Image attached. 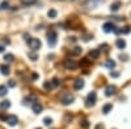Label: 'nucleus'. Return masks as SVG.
<instances>
[{
  "label": "nucleus",
  "mask_w": 131,
  "mask_h": 129,
  "mask_svg": "<svg viewBox=\"0 0 131 129\" xmlns=\"http://www.w3.org/2000/svg\"><path fill=\"white\" fill-rule=\"evenodd\" d=\"M4 43H5V45H9V43H10V40H9V39H7V38H5V39H4Z\"/></svg>",
  "instance_id": "e433bc0d"
},
{
  "label": "nucleus",
  "mask_w": 131,
  "mask_h": 129,
  "mask_svg": "<svg viewBox=\"0 0 131 129\" xmlns=\"http://www.w3.org/2000/svg\"><path fill=\"white\" fill-rule=\"evenodd\" d=\"M28 45H29V47H30L33 51H37V50L41 48L42 43H41V40L37 39V38H30V39H28Z\"/></svg>",
  "instance_id": "f03ea898"
},
{
  "label": "nucleus",
  "mask_w": 131,
  "mask_h": 129,
  "mask_svg": "<svg viewBox=\"0 0 131 129\" xmlns=\"http://www.w3.org/2000/svg\"><path fill=\"white\" fill-rule=\"evenodd\" d=\"M4 60L8 61V63H10V61L15 60V56L12 55V53H7V55H4Z\"/></svg>",
  "instance_id": "5701e85b"
},
{
  "label": "nucleus",
  "mask_w": 131,
  "mask_h": 129,
  "mask_svg": "<svg viewBox=\"0 0 131 129\" xmlns=\"http://www.w3.org/2000/svg\"><path fill=\"white\" fill-rule=\"evenodd\" d=\"M0 52H4V47L3 46H0Z\"/></svg>",
  "instance_id": "4c0bfd02"
},
{
  "label": "nucleus",
  "mask_w": 131,
  "mask_h": 129,
  "mask_svg": "<svg viewBox=\"0 0 131 129\" xmlns=\"http://www.w3.org/2000/svg\"><path fill=\"white\" fill-rule=\"evenodd\" d=\"M51 83H52V88H55V86H58V85H59V83H60V81H59V80H58V78H54V80H52V82H51Z\"/></svg>",
  "instance_id": "c85d7f7f"
},
{
  "label": "nucleus",
  "mask_w": 131,
  "mask_h": 129,
  "mask_svg": "<svg viewBox=\"0 0 131 129\" xmlns=\"http://www.w3.org/2000/svg\"><path fill=\"white\" fill-rule=\"evenodd\" d=\"M96 101H97V94L96 91H91L86 96V101H85V107H92L96 104Z\"/></svg>",
  "instance_id": "f257e3e1"
},
{
  "label": "nucleus",
  "mask_w": 131,
  "mask_h": 129,
  "mask_svg": "<svg viewBox=\"0 0 131 129\" xmlns=\"http://www.w3.org/2000/svg\"><path fill=\"white\" fill-rule=\"evenodd\" d=\"M10 107V102L9 101H2L0 102V108L2 110H8Z\"/></svg>",
  "instance_id": "dca6fc26"
},
{
  "label": "nucleus",
  "mask_w": 131,
  "mask_h": 129,
  "mask_svg": "<svg viewBox=\"0 0 131 129\" xmlns=\"http://www.w3.org/2000/svg\"><path fill=\"white\" fill-rule=\"evenodd\" d=\"M110 76H112V77H118L119 73H118V72H110Z\"/></svg>",
  "instance_id": "72a5a7b5"
},
{
  "label": "nucleus",
  "mask_w": 131,
  "mask_h": 129,
  "mask_svg": "<svg viewBox=\"0 0 131 129\" xmlns=\"http://www.w3.org/2000/svg\"><path fill=\"white\" fill-rule=\"evenodd\" d=\"M115 91H117V88L114 85H107L106 89H105V95L106 96H112V95L115 94Z\"/></svg>",
  "instance_id": "6e6552de"
},
{
  "label": "nucleus",
  "mask_w": 131,
  "mask_h": 129,
  "mask_svg": "<svg viewBox=\"0 0 131 129\" xmlns=\"http://www.w3.org/2000/svg\"><path fill=\"white\" fill-rule=\"evenodd\" d=\"M64 67L70 69V70H73L78 68V64H76L75 60H71V59H67V60H64Z\"/></svg>",
  "instance_id": "423d86ee"
},
{
  "label": "nucleus",
  "mask_w": 131,
  "mask_h": 129,
  "mask_svg": "<svg viewBox=\"0 0 131 129\" xmlns=\"http://www.w3.org/2000/svg\"><path fill=\"white\" fill-rule=\"evenodd\" d=\"M113 110V104H110V103H107V104H105L104 107H102V112L106 115V113H109Z\"/></svg>",
  "instance_id": "f3484780"
},
{
  "label": "nucleus",
  "mask_w": 131,
  "mask_h": 129,
  "mask_svg": "<svg viewBox=\"0 0 131 129\" xmlns=\"http://www.w3.org/2000/svg\"><path fill=\"white\" fill-rule=\"evenodd\" d=\"M7 93H8V88L5 85H2L0 86V96H5Z\"/></svg>",
  "instance_id": "6ab92c4d"
},
{
  "label": "nucleus",
  "mask_w": 131,
  "mask_h": 129,
  "mask_svg": "<svg viewBox=\"0 0 131 129\" xmlns=\"http://www.w3.org/2000/svg\"><path fill=\"white\" fill-rule=\"evenodd\" d=\"M81 52H83V50H81V47H79V46H76L72 51H71V55L72 56H79V55H81Z\"/></svg>",
  "instance_id": "4468645a"
},
{
  "label": "nucleus",
  "mask_w": 131,
  "mask_h": 129,
  "mask_svg": "<svg viewBox=\"0 0 131 129\" xmlns=\"http://www.w3.org/2000/svg\"><path fill=\"white\" fill-rule=\"evenodd\" d=\"M8 86H9V88H15V86H16V81L15 80H9Z\"/></svg>",
  "instance_id": "7c9ffc66"
},
{
  "label": "nucleus",
  "mask_w": 131,
  "mask_h": 129,
  "mask_svg": "<svg viewBox=\"0 0 131 129\" xmlns=\"http://www.w3.org/2000/svg\"><path fill=\"white\" fill-rule=\"evenodd\" d=\"M5 120H7V123H8L9 125H12V126L16 125V124L18 123V119H17V116H16V115H9V116H7V119H5Z\"/></svg>",
  "instance_id": "9d476101"
},
{
  "label": "nucleus",
  "mask_w": 131,
  "mask_h": 129,
  "mask_svg": "<svg viewBox=\"0 0 131 129\" xmlns=\"http://www.w3.org/2000/svg\"><path fill=\"white\" fill-rule=\"evenodd\" d=\"M0 7H2L3 9H8V8H9V3H8V2H3Z\"/></svg>",
  "instance_id": "c756f323"
},
{
  "label": "nucleus",
  "mask_w": 131,
  "mask_h": 129,
  "mask_svg": "<svg viewBox=\"0 0 131 129\" xmlns=\"http://www.w3.org/2000/svg\"><path fill=\"white\" fill-rule=\"evenodd\" d=\"M28 56H29V59H31L33 61H36V60L38 59V55H37L36 52H29V53H28Z\"/></svg>",
  "instance_id": "393cba45"
},
{
  "label": "nucleus",
  "mask_w": 131,
  "mask_h": 129,
  "mask_svg": "<svg viewBox=\"0 0 131 129\" xmlns=\"http://www.w3.org/2000/svg\"><path fill=\"white\" fill-rule=\"evenodd\" d=\"M91 64V61L88 60V59H83L81 61H80V67H88Z\"/></svg>",
  "instance_id": "a878e982"
},
{
  "label": "nucleus",
  "mask_w": 131,
  "mask_h": 129,
  "mask_svg": "<svg viewBox=\"0 0 131 129\" xmlns=\"http://www.w3.org/2000/svg\"><path fill=\"white\" fill-rule=\"evenodd\" d=\"M73 101H75V98H73V95H71V94H64L62 96V99H60L62 104H64V106H70L71 103H73Z\"/></svg>",
  "instance_id": "39448f33"
},
{
  "label": "nucleus",
  "mask_w": 131,
  "mask_h": 129,
  "mask_svg": "<svg viewBox=\"0 0 131 129\" xmlns=\"http://www.w3.org/2000/svg\"><path fill=\"white\" fill-rule=\"evenodd\" d=\"M119 8H121V2H115L110 5V10L112 12H117V10H119Z\"/></svg>",
  "instance_id": "2eb2a0df"
},
{
  "label": "nucleus",
  "mask_w": 131,
  "mask_h": 129,
  "mask_svg": "<svg viewBox=\"0 0 131 129\" xmlns=\"http://www.w3.org/2000/svg\"><path fill=\"white\" fill-rule=\"evenodd\" d=\"M115 45H117V47H118L119 50H123V48L126 47V40H125V39H117Z\"/></svg>",
  "instance_id": "ddd939ff"
},
{
  "label": "nucleus",
  "mask_w": 131,
  "mask_h": 129,
  "mask_svg": "<svg viewBox=\"0 0 131 129\" xmlns=\"http://www.w3.org/2000/svg\"><path fill=\"white\" fill-rule=\"evenodd\" d=\"M119 58H121V59H125V61H126V59L128 58L127 55H121V56H119Z\"/></svg>",
  "instance_id": "c9c22d12"
},
{
  "label": "nucleus",
  "mask_w": 131,
  "mask_h": 129,
  "mask_svg": "<svg viewBox=\"0 0 131 129\" xmlns=\"http://www.w3.org/2000/svg\"><path fill=\"white\" fill-rule=\"evenodd\" d=\"M84 81L81 80V78H78V80H76L75 81V83H73V88L76 89V90H81L83 88H84Z\"/></svg>",
  "instance_id": "9b49d317"
},
{
  "label": "nucleus",
  "mask_w": 131,
  "mask_h": 129,
  "mask_svg": "<svg viewBox=\"0 0 131 129\" xmlns=\"http://www.w3.org/2000/svg\"><path fill=\"white\" fill-rule=\"evenodd\" d=\"M94 129H105V126H104V125H102L101 123H98V124H97V125L94 126Z\"/></svg>",
  "instance_id": "473e14b6"
},
{
  "label": "nucleus",
  "mask_w": 131,
  "mask_h": 129,
  "mask_svg": "<svg viewBox=\"0 0 131 129\" xmlns=\"http://www.w3.org/2000/svg\"><path fill=\"white\" fill-rule=\"evenodd\" d=\"M0 70H2V74H4V76H8V74L10 73V69L8 65H5V64H3V65H0Z\"/></svg>",
  "instance_id": "f8f14e48"
},
{
  "label": "nucleus",
  "mask_w": 131,
  "mask_h": 129,
  "mask_svg": "<svg viewBox=\"0 0 131 129\" xmlns=\"http://www.w3.org/2000/svg\"><path fill=\"white\" fill-rule=\"evenodd\" d=\"M57 39H58V35H57V33L54 30H51L50 33L47 34V43H49V46L50 47H54L57 45Z\"/></svg>",
  "instance_id": "20e7f679"
},
{
  "label": "nucleus",
  "mask_w": 131,
  "mask_h": 129,
  "mask_svg": "<svg viewBox=\"0 0 131 129\" xmlns=\"http://www.w3.org/2000/svg\"><path fill=\"white\" fill-rule=\"evenodd\" d=\"M130 31H131V27H130V26L127 25V26H126V27H125V29L122 30V33H125V34H128Z\"/></svg>",
  "instance_id": "2f4dec72"
},
{
  "label": "nucleus",
  "mask_w": 131,
  "mask_h": 129,
  "mask_svg": "<svg viewBox=\"0 0 131 129\" xmlns=\"http://www.w3.org/2000/svg\"><path fill=\"white\" fill-rule=\"evenodd\" d=\"M72 2H75V0H72Z\"/></svg>",
  "instance_id": "58836bf2"
},
{
  "label": "nucleus",
  "mask_w": 131,
  "mask_h": 129,
  "mask_svg": "<svg viewBox=\"0 0 131 129\" xmlns=\"http://www.w3.org/2000/svg\"><path fill=\"white\" fill-rule=\"evenodd\" d=\"M105 65H106L107 68H110V69H113V68L115 67V61H114V60H106V63H105Z\"/></svg>",
  "instance_id": "412c9836"
},
{
  "label": "nucleus",
  "mask_w": 131,
  "mask_h": 129,
  "mask_svg": "<svg viewBox=\"0 0 131 129\" xmlns=\"http://www.w3.org/2000/svg\"><path fill=\"white\" fill-rule=\"evenodd\" d=\"M37 129H39V128H37Z\"/></svg>",
  "instance_id": "ea45409f"
},
{
  "label": "nucleus",
  "mask_w": 131,
  "mask_h": 129,
  "mask_svg": "<svg viewBox=\"0 0 131 129\" xmlns=\"http://www.w3.org/2000/svg\"><path fill=\"white\" fill-rule=\"evenodd\" d=\"M43 124H45V125H51L52 124V119H51V117H45V119H43Z\"/></svg>",
  "instance_id": "cd10ccee"
},
{
  "label": "nucleus",
  "mask_w": 131,
  "mask_h": 129,
  "mask_svg": "<svg viewBox=\"0 0 131 129\" xmlns=\"http://www.w3.org/2000/svg\"><path fill=\"white\" fill-rule=\"evenodd\" d=\"M31 110H33V112H34V113H41L42 110H43V107H42V104L39 102H34V103L31 104Z\"/></svg>",
  "instance_id": "1a4fd4ad"
},
{
  "label": "nucleus",
  "mask_w": 131,
  "mask_h": 129,
  "mask_svg": "<svg viewBox=\"0 0 131 129\" xmlns=\"http://www.w3.org/2000/svg\"><path fill=\"white\" fill-rule=\"evenodd\" d=\"M37 0H21V3H23L24 5H33V4H36Z\"/></svg>",
  "instance_id": "b1692460"
},
{
  "label": "nucleus",
  "mask_w": 131,
  "mask_h": 129,
  "mask_svg": "<svg viewBox=\"0 0 131 129\" xmlns=\"http://www.w3.org/2000/svg\"><path fill=\"white\" fill-rule=\"evenodd\" d=\"M115 27H117V26H115L113 22H105L104 26H102V29H104L105 33H112V31L115 30Z\"/></svg>",
  "instance_id": "0eeeda50"
},
{
  "label": "nucleus",
  "mask_w": 131,
  "mask_h": 129,
  "mask_svg": "<svg viewBox=\"0 0 131 129\" xmlns=\"http://www.w3.org/2000/svg\"><path fill=\"white\" fill-rule=\"evenodd\" d=\"M89 39H91V35H85V37H84V40H85V42H88Z\"/></svg>",
  "instance_id": "f704fd0d"
},
{
  "label": "nucleus",
  "mask_w": 131,
  "mask_h": 129,
  "mask_svg": "<svg viewBox=\"0 0 131 129\" xmlns=\"http://www.w3.org/2000/svg\"><path fill=\"white\" fill-rule=\"evenodd\" d=\"M80 126H81L83 129H88V128H89V121L85 120V119L81 120V121H80Z\"/></svg>",
  "instance_id": "4be33fe9"
},
{
  "label": "nucleus",
  "mask_w": 131,
  "mask_h": 129,
  "mask_svg": "<svg viewBox=\"0 0 131 129\" xmlns=\"http://www.w3.org/2000/svg\"><path fill=\"white\" fill-rule=\"evenodd\" d=\"M47 16H49L50 18H55V17L58 16V12H57L55 9H50L49 12H47Z\"/></svg>",
  "instance_id": "aec40b11"
},
{
  "label": "nucleus",
  "mask_w": 131,
  "mask_h": 129,
  "mask_svg": "<svg viewBox=\"0 0 131 129\" xmlns=\"http://www.w3.org/2000/svg\"><path fill=\"white\" fill-rule=\"evenodd\" d=\"M98 56H100V50H92L89 52V58H92V59H97Z\"/></svg>",
  "instance_id": "a211bd4d"
},
{
  "label": "nucleus",
  "mask_w": 131,
  "mask_h": 129,
  "mask_svg": "<svg viewBox=\"0 0 131 129\" xmlns=\"http://www.w3.org/2000/svg\"><path fill=\"white\" fill-rule=\"evenodd\" d=\"M102 2H104V0H88V2L83 3V8H85V9H93L97 5H100Z\"/></svg>",
  "instance_id": "7ed1b4c3"
},
{
  "label": "nucleus",
  "mask_w": 131,
  "mask_h": 129,
  "mask_svg": "<svg viewBox=\"0 0 131 129\" xmlns=\"http://www.w3.org/2000/svg\"><path fill=\"white\" fill-rule=\"evenodd\" d=\"M43 88H45L46 90H51L52 89V83L49 82V81H46V82H43Z\"/></svg>",
  "instance_id": "bb28decb"
}]
</instances>
